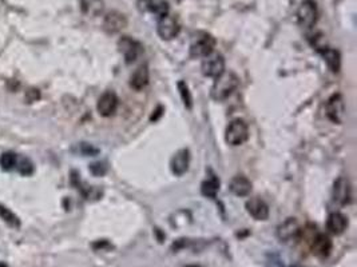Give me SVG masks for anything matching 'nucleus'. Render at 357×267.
I'll use <instances>...</instances> for the list:
<instances>
[{"mask_svg": "<svg viewBox=\"0 0 357 267\" xmlns=\"http://www.w3.org/2000/svg\"><path fill=\"white\" fill-rule=\"evenodd\" d=\"M240 86V79L234 73H223L215 78L212 87V97L217 102H222L233 94Z\"/></svg>", "mask_w": 357, "mask_h": 267, "instance_id": "nucleus-1", "label": "nucleus"}, {"mask_svg": "<svg viewBox=\"0 0 357 267\" xmlns=\"http://www.w3.org/2000/svg\"><path fill=\"white\" fill-rule=\"evenodd\" d=\"M215 47V39L208 32H197L190 44V55L193 58H206L213 54Z\"/></svg>", "mask_w": 357, "mask_h": 267, "instance_id": "nucleus-2", "label": "nucleus"}, {"mask_svg": "<svg viewBox=\"0 0 357 267\" xmlns=\"http://www.w3.org/2000/svg\"><path fill=\"white\" fill-rule=\"evenodd\" d=\"M249 127L242 119H236L230 123L225 132V141L230 146H241L248 141Z\"/></svg>", "mask_w": 357, "mask_h": 267, "instance_id": "nucleus-3", "label": "nucleus"}, {"mask_svg": "<svg viewBox=\"0 0 357 267\" xmlns=\"http://www.w3.org/2000/svg\"><path fill=\"white\" fill-rule=\"evenodd\" d=\"M181 31V23L175 15H164L160 16L157 24V32L164 40L174 39Z\"/></svg>", "mask_w": 357, "mask_h": 267, "instance_id": "nucleus-4", "label": "nucleus"}, {"mask_svg": "<svg viewBox=\"0 0 357 267\" xmlns=\"http://www.w3.org/2000/svg\"><path fill=\"white\" fill-rule=\"evenodd\" d=\"M325 112L331 122L336 124H341L345 118V101L341 94L332 95L327 101L325 106Z\"/></svg>", "mask_w": 357, "mask_h": 267, "instance_id": "nucleus-5", "label": "nucleus"}, {"mask_svg": "<svg viewBox=\"0 0 357 267\" xmlns=\"http://www.w3.org/2000/svg\"><path fill=\"white\" fill-rule=\"evenodd\" d=\"M303 234V228L296 218H288L284 223H281L277 228V237L281 242L290 243L299 241Z\"/></svg>", "mask_w": 357, "mask_h": 267, "instance_id": "nucleus-6", "label": "nucleus"}, {"mask_svg": "<svg viewBox=\"0 0 357 267\" xmlns=\"http://www.w3.org/2000/svg\"><path fill=\"white\" fill-rule=\"evenodd\" d=\"M118 50L124 58V61L130 64L133 61L138 59V56L142 54V46L139 42L130 37H122L118 40Z\"/></svg>", "mask_w": 357, "mask_h": 267, "instance_id": "nucleus-7", "label": "nucleus"}, {"mask_svg": "<svg viewBox=\"0 0 357 267\" xmlns=\"http://www.w3.org/2000/svg\"><path fill=\"white\" fill-rule=\"evenodd\" d=\"M202 74L208 78H218L225 73V59L221 54H210L202 61Z\"/></svg>", "mask_w": 357, "mask_h": 267, "instance_id": "nucleus-8", "label": "nucleus"}, {"mask_svg": "<svg viewBox=\"0 0 357 267\" xmlns=\"http://www.w3.org/2000/svg\"><path fill=\"white\" fill-rule=\"evenodd\" d=\"M297 22L301 27L310 28L317 22V7L312 0H305L297 10Z\"/></svg>", "mask_w": 357, "mask_h": 267, "instance_id": "nucleus-9", "label": "nucleus"}, {"mask_svg": "<svg viewBox=\"0 0 357 267\" xmlns=\"http://www.w3.org/2000/svg\"><path fill=\"white\" fill-rule=\"evenodd\" d=\"M118 96L114 94L113 91H106L105 94L101 95V97L98 99L96 103V110H98L99 115L103 118H110L113 116L118 110Z\"/></svg>", "mask_w": 357, "mask_h": 267, "instance_id": "nucleus-10", "label": "nucleus"}, {"mask_svg": "<svg viewBox=\"0 0 357 267\" xmlns=\"http://www.w3.org/2000/svg\"><path fill=\"white\" fill-rule=\"evenodd\" d=\"M127 27V19L123 14H120L118 11H111L105 16L103 20V29L107 34H118L122 29Z\"/></svg>", "mask_w": 357, "mask_h": 267, "instance_id": "nucleus-11", "label": "nucleus"}, {"mask_svg": "<svg viewBox=\"0 0 357 267\" xmlns=\"http://www.w3.org/2000/svg\"><path fill=\"white\" fill-rule=\"evenodd\" d=\"M350 196H352V191H350L349 181L344 177L339 178L333 186V201L344 206L350 202Z\"/></svg>", "mask_w": 357, "mask_h": 267, "instance_id": "nucleus-12", "label": "nucleus"}, {"mask_svg": "<svg viewBox=\"0 0 357 267\" xmlns=\"http://www.w3.org/2000/svg\"><path fill=\"white\" fill-rule=\"evenodd\" d=\"M246 211L250 214L255 220H266L269 218V207L258 196H253L246 202Z\"/></svg>", "mask_w": 357, "mask_h": 267, "instance_id": "nucleus-13", "label": "nucleus"}, {"mask_svg": "<svg viewBox=\"0 0 357 267\" xmlns=\"http://www.w3.org/2000/svg\"><path fill=\"white\" fill-rule=\"evenodd\" d=\"M333 247L331 238L325 234H317L312 239V253L318 258H327L329 256Z\"/></svg>", "mask_w": 357, "mask_h": 267, "instance_id": "nucleus-14", "label": "nucleus"}, {"mask_svg": "<svg viewBox=\"0 0 357 267\" xmlns=\"http://www.w3.org/2000/svg\"><path fill=\"white\" fill-rule=\"evenodd\" d=\"M189 164H190V154L187 150H179L174 154V156L172 158V162H170V167H172L173 174L175 175H183L186 171L189 170Z\"/></svg>", "mask_w": 357, "mask_h": 267, "instance_id": "nucleus-15", "label": "nucleus"}, {"mask_svg": "<svg viewBox=\"0 0 357 267\" xmlns=\"http://www.w3.org/2000/svg\"><path fill=\"white\" fill-rule=\"evenodd\" d=\"M138 8L141 11H147L158 16L169 14V3L166 0H138Z\"/></svg>", "mask_w": 357, "mask_h": 267, "instance_id": "nucleus-16", "label": "nucleus"}, {"mask_svg": "<svg viewBox=\"0 0 357 267\" xmlns=\"http://www.w3.org/2000/svg\"><path fill=\"white\" fill-rule=\"evenodd\" d=\"M348 227V219L344 214L332 213L327 220V228L333 235H341Z\"/></svg>", "mask_w": 357, "mask_h": 267, "instance_id": "nucleus-17", "label": "nucleus"}, {"mask_svg": "<svg viewBox=\"0 0 357 267\" xmlns=\"http://www.w3.org/2000/svg\"><path fill=\"white\" fill-rule=\"evenodd\" d=\"M229 188L236 196H248L251 191V182L244 175H237L230 181Z\"/></svg>", "mask_w": 357, "mask_h": 267, "instance_id": "nucleus-18", "label": "nucleus"}, {"mask_svg": "<svg viewBox=\"0 0 357 267\" xmlns=\"http://www.w3.org/2000/svg\"><path fill=\"white\" fill-rule=\"evenodd\" d=\"M147 83H149V69L146 64L139 65L130 78V86L134 90L141 91L147 86Z\"/></svg>", "mask_w": 357, "mask_h": 267, "instance_id": "nucleus-19", "label": "nucleus"}, {"mask_svg": "<svg viewBox=\"0 0 357 267\" xmlns=\"http://www.w3.org/2000/svg\"><path fill=\"white\" fill-rule=\"evenodd\" d=\"M320 52L332 73H339L340 67H341V58H340L339 51L333 50L331 47H324L322 50H320Z\"/></svg>", "mask_w": 357, "mask_h": 267, "instance_id": "nucleus-20", "label": "nucleus"}, {"mask_svg": "<svg viewBox=\"0 0 357 267\" xmlns=\"http://www.w3.org/2000/svg\"><path fill=\"white\" fill-rule=\"evenodd\" d=\"M80 10L87 16H99L105 10V2L103 0H79Z\"/></svg>", "mask_w": 357, "mask_h": 267, "instance_id": "nucleus-21", "label": "nucleus"}, {"mask_svg": "<svg viewBox=\"0 0 357 267\" xmlns=\"http://www.w3.org/2000/svg\"><path fill=\"white\" fill-rule=\"evenodd\" d=\"M218 190H219V181L217 179L215 175L209 177L208 179L202 183V186H201V192H202V195H205L206 198L214 199L217 192H218Z\"/></svg>", "mask_w": 357, "mask_h": 267, "instance_id": "nucleus-22", "label": "nucleus"}, {"mask_svg": "<svg viewBox=\"0 0 357 267\" xmlns=\"http://www.w3.org/2000/svg\"><path fill=\"white\" fill-rule=\"evenodd\" d=\"M0 219H3L8 226H11L14 228H19L22 224L18 215H15L11 210L7 209L4 205H0Z\"/></svg>", "mask_w": 357, "mask_h": 267, "instance_id": "nucleus-23", "label": "nucleus"}, {"mask_svg": "<svg viewBox=\"0 0 357 267\" xmlns=\"http://www.w3.org/2000/svg\"><path fill=\"white\" fill-rule=\"evenodd\" d=\"M16 162H18V156H16L15 152H3L2 156H0V167L4 171H11L12 169H15L16 167Z\"/></svg>", "mask_w": 357, "mask_h": 267, "instance_id": "nucleus-24", "label": "nucleus"}, {"mask_svg": "<svg viewBox=\"0 0 357 267\" xmlns=\"http://www.w3.org/2000/svg\"><path fill=\"white\" fill-rule=\"evenodd\" d=\"M16 167H18V171L22 174L23 177H29L34 173V163L28 158H26V156H22L20 159H18Z\"/></svg>", "mask_w": 357, "mask_h": 267, "instance_id": "nucleus-25", "label": "nucleus"}, {"mask_svg": "<svg viewBox=\"0 0 357 267\" xmlns=\"http://www.w3.org/2000/svg\"><path fill=\"white\" fill-rule=\"evenodd\" d=\"M178 88H179V94H181V96H182L183 105H185L187 109H191V102H193V97H191V94H190L187 84H186L185 82H179Z\"/></svg>", "mask_w": 357, "mask_h": 267, "instance_id": "nucleus-26", "label": "nucleus"}, {"mask_svg": "<svg viewBox=\"0 0 357 267\" xmlns=\"http://www.w3.org/2000/svg\"><path fill=\"white\" fill-rule=\"evenodd\" d=\"M78 152L82 154V155L92 156L95 155V154H98V148L92 147V146L88 145V143H79V145H78Z\"/></svg>", "mask_w": 357, "mask_h": 267, "instance_id": "nucleus-27", "label": "nucleus"}, {"mask_svg": "<svg viewBox=\"0 0 357 267\" xmlns=\"http://www.w3.org/2000/svg\"><path fill=\"white\" fill-rule=\"evenodd\" d=\"M40 99V92L37 88H28L26 92V102L27 103H34Z\"/></svg>", "mask_w": 357, "mask_h": 267, "instance_id": "nucleus-28", "label": "nucleus"}, {"mask_svg": "<svg viewBox=\"0 0 357 267\" xmlns=\"http://www.w3.org/2000/svg\"><path fill=\"white\" fill-rule=\"evenodd\" d=\"M90 171L94 175L99 177V175H103V174L106 173V166L103 163H92L91 166H90Z\"/></svg>", "mask_w": 357, "mask_h": 267, "instance_id": "nucleus-29", "label": "nucleus"}, {"mask_svg": "<svg viewBox=\"0 0 357 267\" xmlns=\"http://www.w3.org/2000/svg\"><path fill=\"white\" fill-rule=\"evenodd\" d=\"M269 263H272V267H284L282 262H280L278 259H274L273 256H272V260H269Z\"/></svg>", "mask_w": 357, "mask_h": 267, "instance_id": "nucleus-30", "label": "nucleus"}, {"mask_svg": "<svg viewBox=\"0 0 357 267\" xmlns=\"http://www.w3.org/2000/svg\"><path fill=\"white\" fill-rule=\"evenodd\" d=\"M290 267H304V266H301V264H293V266Z\"/></svg>", "mask_w": 357, "mask_h": 267, "instance_id": "nucleus-31", "label": "nucleus"}, {"mask_svg": "<svg viewBox=\"0 0 357 267\" xmlns=\"http://www.w3.org/2000/svg\"><path fill=\"white\" fill-rule=\"evenodd\" d=\"M0 267H8L6 263H0Z\"/></svg>", "mask_w": 357, "mask_h": 267, "instance_id": "nucleus-32", "label": "nucleus"}, {"mask_svg": "<svg viewBox=\"0 0 357 267\" xmlns=\"http://www.w3.org/2000/svg\"><path fill=\"white\" fill-rule=\"evenodd\" d=\"M175 2H181V0H175Z\"/></svg>", "mask_w": 357, "mask_h": 267, "instance_id": "nucleus-33", "label": "nucleus"}]
</instances>
